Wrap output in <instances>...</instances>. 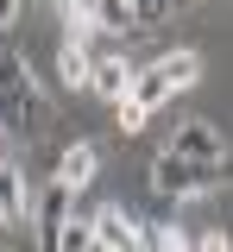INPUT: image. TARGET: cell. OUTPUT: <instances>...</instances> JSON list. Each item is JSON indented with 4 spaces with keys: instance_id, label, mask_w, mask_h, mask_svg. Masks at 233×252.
<instances>
[{
    "instance_id": "obj_17",
    "label": "cell",
    "mask_w": 233,
    "mask_h": 252,
    "mask_svg": "<svg viewBox=\"0 0 233 252\" xmlns=\"http://www.w3.org/2000/svg\"><path fill=\"white\" fill-rule=\"evenodd\" d=\"M0 152H6V132H0Z\"/></svg>"
},
{
    "instance_id": "obj_14",
    "label": "cell",
    "mask_w": 233,
    "mask_h": 252,
    "mask_svg": "<svg viewBox=\"0 0 233 252\" xmlns=\"http://www.w3.org/2000/svg\"><path fill=\"white\" fill-rule=\"evenodd\" d=\"M114 107H120V132H126V139H133V132H145V120H151L145 107H133V101H114Z\"/></svg>"
},
{
    "instance_id": "obj_1",
    "label": "cell",
    "mask_w": 233,
    "mask_h": 252,
    "mask_svg": "<svg viewBox=\"0 0 233 252\" xmlns=\"http://www.w3.org/2000/svg\"><path fill=\"white\" fill-rule=\"evenodd\" d=\"M51 126V94L38 89V76L26 69L19 51L0 57V132H19V139H44Z\"/></svg>"
},
{
    "instance_id": "obj_16",
    "label": "cell",
    "mask_w": 233,
    "mask_h": 252,
    "mask_svg": "<svg viewBox=\"0 0 233 252\" xmlns=\"http://www.w3.org/2000/svg\"><path fill=\"white\" fill-rule=\"evenodd\" d=\"M19 6H26V0H0V32H13V26H19Z\"/></svg>"
},
{
    "instance_id": "obj_8",
    "label": "cell",
    "mask_w": 233,
    "mask_h": 252,
    "mask_svg": "<svg viewBox=\"0 0 233 252\" xmlns=\"http://www.w3.org/2000/svg\"><path fill=\"white\" fill-rule=\"evenodd\" d=\"M133 69H139V63H126V57H95V63H88V94H101V101H126Z\"/></svg>"
},
{
    "instance_id": "obj_2",
    "label": "cell",
    "mask_w": 233,
    "mask_h": 252,
    "mask_svg": "<svg viewBox=\"0 0 233 252\" xmlns=\"http://www.w3.org/2000/svg\"><path fill=\"white\" fill-rule=\"evenodd\" d=\"M202 82V51H164L158 63H145V69H133V82H126V101L133 107H145V114H158L170 94H183V89H196Z\"/></svg>"
},
{
    "instance_id": "obj_13",
    "label": "cell",
    "mask_w": 233,
    "mask_h": 252,
    "mask_svg": "<svg viewBox=\"0 0 233 252\" xmlns=\"http://www.w3.org/2000/svg\"><path fill=\"white\" fill-rule=\"evenodd\" d=\"M170 19V0H133V32H151Z\"/></svg>"
},
{
    "instance_id": "obj_11",
    "label": "cell",
    "mask_w": 233,
    "mask_h": 252,
    "mask_svg": "<svg viewBox=\"0 0 233 252\" xmlns=\"http://www.w3.org/2000/svg\"><path fill=\"white\" fill-rule=\"evenodd\" d=\"M51 252H95V227H88V215H69L63 227H57Z\"/></svg>"
},
{
    "instance_id": "obj_4",
    "label": "cell",
    "mask_w": 233,
    "mask_h": 252,
    "mask_svg": "<svg viewBox=\"0 0 233 252\" xmlns=\"http://www.w3.org/2000/svg\"><path fill=\"white\" fill-rule=\"evenodd\" d=\"M164 152L170 158H196V164H227V132L214 120H176Z\"/></svg>"
},
{
    "instance_id": "obj_3",
    "label": "cell",
    "mask_w": 233,
    "mask_h": 252,
    "mask_svg": "<svg viewBox=\"0 0 233 252\" xmlns=\"http://www.w3.org/2000/svg\"><path fill=\"white\" fill-rule=\"evenodd\" d=\"M221 170H227V164H196V158H170V152H158L151 164H145V183H151V195H158V202H196V195H214V189L227 183Z\"/></svg>"
},
{
    "instance_id": "obj_12",
    "label": "cell",
    "mask_w": 233,
    "mask_h": 252,
    "mask_svg": "<svg viewBox=\"0 0 233 252\" xmlns=\"http://www.w3.org/2000/svg\"><path fill=\"white\" fill-rule=\"evenodd\" d=\"M139 252H189L183 227H139Z\"/></svg>"
},
{
    "instance_id": "obj_9",
    "label": "cell",
    "mask_w": 233,
    "mask_h": 252,
    "mask_svg": "<svg viewBox=\"0 0 233 252\" xmlns=\"http://www.w3.org/2000/svg\"><path fill=\"white\" fill-rule=\"evenodd\" d=\"M88 63H95V51H88L82 38H63V44H57V82H63L69 94L88 89Z\"/></svg>"
},
{
    "instance_id": "obj_10",
    "label": "cell",
    "mask_w": 233,
    "mask_h": 252,
    "mask_svg": "<svg viewBox=\"0 0 233 252\" xmlns=\"http://www.w3.org/2000/svg\"><path fill=\"white\" fill-rule=\"evenodd\" d=\"M88 13H95V32H133V0H88Z\"/></svg>"
},
{
    "instance_id": "obj_18",
    "label": "cell",
    "mask_w": 233,
    "mask_h": 252,
    "mask_svg": "<svg viewBox=\"0 0 233 252\" xmlns=\"http://www.w3.org/2000/svg\"><path fill=\"white\" fill-rule=\"evenodd\" d=\"M0 252H6V246H0Z\"/></svg>"
},
{
    "instance_id": "obj_6",
    "label": "cell",
    "mask_w": 233,
    "mask_h": 252,
    "mask_svg": "<svg viewBox=\"0 0 233 252\" xmlns=\"http://www.w3.org/2000/svg\"><path fill=\"white\" fill-rule=\"evenodd\" d=\"M95 170H101V145L76 139V145L57 158V177H51V183H57V189H69V195H82V189L95 183Z\"/></svg>"
},
{
    "instance_id": "obj_5",
    "label": "cell",
    "mask_w": 233,
    "mask_h": 252,
    "mask_svg": "<svg viewBox=\"0 0 233 252\" xmlns=\"http://www.w3.org/2000/svg\"><path fill=\"white\" fill-rule=\"evenodd\" d=\"M26 220H32L38 246L51 252V240H57V227H63V220H69V189H57V183H44V189H32V208H26Z\"/></svg>"
},
{
    "instance_id": "obj_7",
    "label": "cell",
    "mask_w": 233,
    "mask_h": 252,
    "mask_svg": "<svg viewBox=\"0 0 233 252\" xmlns=\"http://www.w3.org/2000/svg\"><path fill=\"white\" fill-rule=\"evenodd\" d=\"M26 208H32V177L0 158V227H26Z\"/></svg>"
},
{
    "instance_id": "obj_15",
    "label": "cell",
    "mask_w": 233,
    "mask_h": 252,
    "mask_svg": "<svg viewBox=\"0 0 233 252\" xmlns=\"http://www.w3.org/2000/svg\"><path fill=\"white\" fill-rule=\"evenodd\" d=\"M189 252H233V246H227V233H221V227H208L202 240H189Z\"/></svg>"
}]
</instances>
